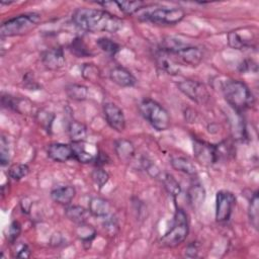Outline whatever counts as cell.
<instances>
[{"label": "cell", "instance_id": "obj_1", "mask_svg": "<svg viewBox=\"0 0 259 259\" xmlns=\"http://www.w3.org/2000/svg\"><path fill=\"white\" fill-rule=\"evenodd\" d=\"M75 25L89 32L115 33L123 26V21L116 15L102 9L78 8L72 15Z\"/></svg>", "mask_w": 259, "mask_h": 259}, {"label": "cell", "instance_id": "obj_2", "mask_svg": "<svg viewBox=\"0 0 259 259\" xmlns=\"http://www.w3.org/2000/svg\"><path fill=\"white\" fill-rule=\"evenodd\" d=\"M222 91L227 103L236 113H242L250 108L255 101L252 91L241 80L229 79L223 83Z\"/></svg>", "mask_w": 259, "mask_h": 259}, {"label": "cell", "instance_id": "obj_3", "mask_svg": "<svg viewBox=\"0 0 259 259\" xmlns=\"http://www.w3.org/2000/svg\"><path fill=\"white\" fill-rule=\"evenodd\" d=\"M160 49L168 53L177 65L196 67L203 58L202 51L198 47L184 45L172 38H169Z\"/></svg>", "mask_w": 259, "mask_h": 259}, {"label": "cell", "instance_id": "obj_4", "mask_svg": "<svg viewBox=\"0 0 259 259\" xmlns=\"http://www.w3.org/2000/svg\"><path fill=\"white\" fill-rule=\"evenodd\" d=\"M185 17V11L179 7H143L138 18L159 25H174Z\"/></svg>", "mask_w": 259, "mask_h": 259}, {"label": "cell", "instance_id": "obj_5", "mask_svg": "<svg viewBox=\"0 0 259 259\" xmlns=\"http://www.w3.org/2000/svg\"><path fill=\"white\" fill-rule=\"evenodd\" d=\"M40 22V15L35 12L24 13L2 22L0 34L2 37L23 35L34 29Z\"/></svg>", "mask_w": 259, "mask_h": 259}, {"label": "cell", "instance_id": "obj_6", "mask_svg": "<svg viewBox=\"0 0 259 259\" xmlns=\"http://www.w3.org/2000/svg\"><path fill=\"white\" fill-rule=\"evenodd\" d=\"M189 233L187 213L180 207H177L173 218L172 227L160 238L159 243L162 247L174 248L183 243Z\"/></svg>", "mask_w": 259, "mask_h": 259}, {"label": "cell", "instance_id": "obj_7", "mask_svg": "<svg viewBox=\"0 0 259 259\" xmlns=\"http://www.w3.org/2000/svg\"><path fill=\"white\" fill-rule=\"evenodd\" d=\"M139 110L142 116L158 132L166 131L170 125L168 111L157 101L146 98L139 103Z\"/></svg>", "mask_w": 259, "mask_h": 259}, {"label": "cell", "instance_id": "obj_8", "mask_svg": "<svg viewBox=\"0 0 259 259\" xmlns=\"http://www.w3.org/2000/svg\"><path fill=\"white\" fill-rule=\"evenodd\" d=\"M177 87L181 93L195 103L205 104L210 98V94L206 86L196 80H182L177 83Z\"/></svg>", "mask_w": 259, "mask_h": 259}, {"label": "cell", "instance_id": "obj_9", "mask_svg": "<svg viewBox=\"0 0 259 259\" xmlns=\"http://www.w3.org/2000/svg\"><path fill=\"white\" fill-rule=\"evenodd\" d=\"M236 205V196L229 190H220L215 195V221L226 223L231 219Z\"/></svg>", "mask_w": 259, "mask_h": 259}, {"label": "cell", "instance_id": "obj_10", "mask_svg": "<svg viewBox=\"0 0 259 259\" xmlns=\"http://www.w3.org/2000/svg\"><path fill=\"white\" fill-rule=\"evenodd\" d=\"M193 153L196 161L203 166H211L219 161L217 146L199 139H193Z\"/></svg>", "mask_w": 259, "mask_h": 259}, {"label": "cell", "instance_id": "obj_11", "mask_svg": "<svg viewBox=\"0 0 259 259\" xmlns=\"http://www.w3.org/2000/svg\"><path fill=\"white\" fill-rule=\"evenodd\" d=\"M103 115L107 124L116 132H122L125 128V116L122 109L113 102L103 104Z\"/></svg>", "mask_w": 259, "mask_h": 259}, {"label": "cell", "instance_id": "obj_12", "mask_svg": "<svg viewBox=\"0 0 259 259\" xmlns=\"http://www.w3.org/2000/svg\"><path fill=\"white\" fill-rule=\"evenodd\" d=\"M41 62L47 69L52 71L63 68L66 62L64 50L61 47H56L45 51L41 54Z\"/></svg>", "mask_w": 259, "mask_h": 259}, {"label": "cell", "instance_id": "obj_13", "mask_svg": "<svg viewBox=\"0 0 259 259\" xmlns=\"http://www.w3.org/2000/svg\"><path fill=\"white\" fill-rule=\"evenodd\" d=\"M47 154L50 159L59 163H65L73 159V151L71 145L64 143L50 144L47 149Z\"/></svg>", "mask_w": 259, "mask_h": 259}, {"label": "cell", "instance_id": "obj_14", "mask_svg": "<svg viewBox=\"0 0 259 259\" xmlns=\"http://www.w3.org/2000/svg\"><path fill=\"white\" fill-rule=\"evenodd\" d=\"M109 78L119 87H133L137 84V79L132 72L121 66L112 68L109 72Z\"/></svg>", "mask_w": 259, "mask_h": 259}, {"label": "cell", "instance_id": "obj_15", "mask_svg": "<svg viewBox=\"0 0 259 259\" xmlns=\"http://www.w3.org/2000/svg\"><path fill=\"white\" fill-rule=\"evenodd\" d=\"M76 195V189L73 185H62L55 187L51 191V198L61 204V205H69Z\"/></svg>", "mask_w": 259, "mask_h": 259}, {"label": "cell", "instance_id": "obj_16", "mask_svg": "<svg viewBox=\"0 0 259 259\" xmlns=\"http://www.w3.org/2000/svg\"><path fill=\"white\" fill-rule=\"evenodd\" d=\"M114 152L119 161L128 163L135 156L136 149L134 144L126 139H119L114 142Z\"/></svg>", "mask_w": 259, "mask_h": 259}, {"label": "cell", "instance_id": "obj_17", "mask_svg": "<svg viewBox=\"0 0 259 259\" xmlns=\"http://www.w3.org/2000/svg\"><path fill=\"white\" fill-rule=\"evenodd\" d=\"M228 38V44L231 48L235 50H244L248 48H253L256 47L254 44V38L247 36L246 33L242 34L239 32V30H232L228 33L227 35Z\"/></svg>", "mask_w": 259, "mask_h": 259}, {"label": "cell", "instance_id": "obj_18", "mask_svg": "<svg viewBox=\"0 0 259 259\" xmlns=\"http://www.w3.org/2000/svg\"><path fill=\"white\" fill-rule=\"evenodd\" d=\"M111 209V205L109 201L103 197L95 196L92 197L88 202V210L89 212L97 218H105L109 215Z\"/></svg>", "mask_w": 259, "mask_h": 259}, {"label": "cell", "instance_id": "obj_19", "mask_svg": "<svg viewBox=\"0 0 259 259\" xmlns=\"http://www.w3.org/2000/svg\"><path fill=\"white\" fill-rule=\"evenodd\" d=\"M156 62L158 67L169 75H177L179 73V65L174 62L168 53L161 49L156 54Z\"/></svg>", "mask_w": 259, "mask_h": 259}, {"label": "cell", "instance_id": "obj_20", "mask_svg": "<svg viewBox=\"0 0 259 259\" xmlns=\"http://www.w3.org/2000/svg\"><path fill=\"white\" fill-rule=\"evenodd\" d=\"M205 196H206L205 189L200 183L191 184L187 190L188 202L195 209H198L203 204L205 200Z\"/></svg>", "mask_w": 259, "mask_h": 259}, {"label": "cell", "instance_id": "obj_21", "mask_svg": "<svg viewBox=\"0 0 259 259\" xmlns=\"http://www.w3.org/2000/svg\"><path fill=\"white\" fill-rule=\"evenodd\" d=\"M73 151V159L82 164H88L95 161L96 156L87 150L85 142H76L71 143Z\"/></svg>", "mask_w": 259, "mask_h": 259}, {"label": "cell", "instance_id": "obj_22", "mask_svg": "<svg viewBox=\"0 0 259 259\" xmlns=\"http://www.w3.org/2000/svg\"><path fill=\"white\" fill-rule=\"evenodd\" d=\"M171 166L176 171H179L181 173H184L189 176H194L197 173L195 165L186 157L183 156H177L173 157L170 161Z\"/></svg>", "mask_w": 259, "mask_h": 259}, {"label": "cell", "instance_id": "obj_23", "mask_svg": "<svg viewBox=\"0 0 259 259\" xmlns=\"http://www.w3.org/2000/svg\"><path fill=\"white\" fill-rule=\"evenodd\" d=\"M159 179L161 180L165 190L174 198L176 199L177 196L180 195L181 193V186L179 184V182L176 180V178L171 175L170 173L167 172H162Z\"/></svg>", "mask_w": 259, "mask_h": 259}, {"label": "cell", "instance_id": "obj_24", "mask_svg": "<svg viewBox=\"0 0 259 259\" xmlns=\"http://www.w3.org/2000/svg\"><path fill=\"white\" fill-rule=\"evenodd\" d=\"M89 210L84 208L81 205H69L65 209V215L73 223L80 225L87 222Z\"/></svg>", "mask_w": 259, "mask_h": 259}, {"label": "cell", "instance_id": "obj_25", "mask_svg": "<svg viewBox=\"0 0 259 259\" xmlns=\"http://www.w3.org/2000/svg\"><path fill=\"white\" fill-rule=\"evenodd\" d=\"M68 135L72 143L84 142L87 137V126L77 120L70 121L68 124Z\"/></svg>", "mask_w": 259, "mask_h": 259}, {"label": "cell", "instance_id": "obj_26", "mask_svg": "<svg viewBox=\"0 0 259 259\" xmlns=\"http://www.w3.org/2000/svg\"><path fill=\"white\" fill-rule=\"evenodd\" d=\"M67 96L74 101H84L88 97V87L83 84L72 83L65 88Z\"/></svg>", "mask_w": 259, "mask_h": 259}, {"label": "cell", "instance_id": "obj_27", "mask_svg": "<svg viewBox=\"0 0 259 259\" xmlns=\"http://www.w3.org/2000/svg\"><path fill=\"white\" fill-rule=\"evenodd\" d=\"M248 218L252 227L257 230L258 229V220H259V198L258 192L255 191L249 201L248 207Z\"/></svg>", "mask_w": 259, "mask_h": 259}, {"label": "cell", "instance_id": "obj_28", "mask_svg": "<svg viewBox=\"0 0 259 259\" xmlns=\"http://www.w3.org/2000/svg\"><path fill=\"white\" fill-rule=\"evenodd\" d=\"M35 120L37 121V123L40 125L42 130L51 134L52 126L55 120V114L52 111H49L47 109H39L35 113Z\"/></svg>", "mask_w": 259, "mask_h": 259}, {"label": "cell", "instance_id": "obj_29", "mask_svg": "<svg viewBox=\"0 0 259 259\" xmlns=\"http://www.w3.org/2000/svg\"><path fill=\"white\" fill-rule=\"evenodd\" d=\"M76 234H77L78 238L83 242L84 245L88 244L90 246L91 242L93 241V239L96 236V231L92 226L87 225L86 223H83V224L78 225Z\"/></svg>", "mask_w": 259, "mask_h": 259}, {"label": "cell", "instance_id": "obj_30", "mask_svg": "<svg viewBox=\"0 0 259 259\" xmlns=\"http://www.w3.org/2000/svg\"><path fill=\"white\" fill-rule=\"evenodd\" d=\"M117 8L126 15L138 13L145 5L142 1H114Z\"/></svg>", "mask_w": 259, "mask_h": 259}, {"label": "cell", "instance_id": "obj_31", "mask_svg": "<svg viewBox=\"0 0 259 259\" xmlns=\"http://www.w3.org/2000/svg\"><path fill=\"white\" fill-rule=\"evenodd\" d=\"M69 49L72 52V54H74L78 58H86L91 56L90 50L81 37H76L74 40H72Z\"/></svg>", "mask_w": 259, "mask_h": 259}, {"label": "cell", "instance_id": "obj_32", "mask_svg": "<svg viewBox=\"0 0 259 259\" xmlns=\"http://www.w3.org/2000/svg\"><path fill=\"white\" fill-rule=\"evenodd\" d=\"M96 44L101 51H103L109 55H115L121 49L119 44H117L116 41H114L108 37H99L96 40Z\"/></svg>", "mask_w": 259, "mask_h": 259}, {"label": "cell", "instance_id": "obj_33", "mask_svg": "<svg viewBox=\"0 0 259 259\" xmlns=\"http://www.w3.org/2000/svg\"><path fill=\"white\" fill-rule=\"evenodd\" d=\"M81 75L87 81L96 82L100 78V70L96 65L92 63H86L83 64L81 68Z\"/></svg>", "mask_w": 259, "mask_h": 259}, {"label": "cell", "instance_id": "obj_34", "mask_svg": "<svg viewBox=\"0 0 259 259\" xmlns=\"http://www.w3.org/2000/svg\"><path fill=\"white\" fill-rule=\"evenodd\" d=\"M29 173V167L26 164L17 163L13 164L8 169V175L11 179L15 181H19L24 178Z\"/></svg>", "mask_w": 259, "mask_h": 259}, {"label": "cell", "instance_id": "obj_35", "mask_svg": "<svg viewBox=\"0 0 259 259\" xmlns=\"http://www.w3.org/2000/svg\"><path fill=\"white\" fill-rule=\"evenodd\" d=\"M1 102H2L3 107L9 108V109L17 111V112H20L19 108H20L21 102H22L21 99L15 97V96H12L10 94H2Z\"/></svg>", "mask_w": 259, "mask_h": 259}, {"label": "cell", "instance_id": "obj_36", "mask_svg": "<svg viewBox=\"0 0 259 259\" xmlns=\"http://www.w3.org/2000/svg\"><path fill=\"white\" fill-rule=\"evenodd\" d=\"M91 178L94 182V184L101 189L109 180V175L108 173L103 170L102 168H96L95 170H93L92 174H91Z\"/></svg>", "mask_w": 259, "mask_h": 259}, {"label": "cell", "instance_id": "obj_37", "mask_svg": "<svg viewBox=\"0 0 259 259\" xmlns=\"http://www.w3.org/2000/svg\"><path fill=\"white\" fill-rule=\"evenodd\" d=\"M142 165L143 168L145 169V171L148 173V175H150L152 178H159L162 171L159 169V167L151 160L147 159V158H143L142 159Z\"/></svg>", "mask_w": 259, "mask_h": 259}, {"label": "cell", "instance_id": "obj_38", "mask_svg": "<svg viewBox=\"0 0 259 259\" xmlns=\"http://www.w3.org/2000/svg\"><path fill=\"white\" fill-rule=\"evenodd\" d=\"M10 161V150L8 146V141L5 137H1L0 140V163L2 166L8 165Z\"/></svg>", "mask_w": 259, "mask_h": 259}, {"label": "cell", "instance_id": "obj_39", "mask_svg": "<svg viewBox=\"0 0 259 259\" xmlns=\"http://www.w3.org/2000/svg\"><path fill=\"white\" fill-rule=\"evenodd\" d=\"M21 233V225L17 221H13L7 230V241L9 244L15 243Z\"/></svg>", "mask_w": 259, "mask_h": 259}, {"label": "cell", "instance_id": "obj_40", "mask_svg": "<svg viewBox=\"0 0 259 259\" xmlns=\"http://www.w3.org/2000/svg\"><path fill=\"white\" fill-rule=\"evenodd\" d=\"M105 221L103 223V226H104V229L106 230V232L108 233V235L110 236H114L116 235V233L118 232L119 230V226H118V222L116 220L115 217L111 215V217H105Z\"/></svg>", "mask_w": 259, "mask_h": 259}, {"label": "cell", "instance_id": "obj_41", "mask_svg": "<svg viewBox=\"0 0 259 259\" xmlns=\"http://www.w3.org/2000/svg\"><path fill=\"white\" fill-rule=\"evenodd\" d=\"M240 71L241 72H249V71H254L255 73L257 72V64L256 62H254L253 60H250V59H247V60H244L243 63L240 65L239 67Z\"/></svg>", "mask_w": 259, "mask_h": 259}, {"label": "cell", "instance_id": "obj_42", "mask_svg": "<svg viewBox=\"0 0 259 259\" xmlns=\"http://www.w3.org/2000/svg\"><path fill=\"white\" fill-rule=\"evenodd\" d=\"M185 256L188 258H196L198 256V246L195 242L187 245L185 249Z\"/></svg>", "mask_w": 259, "mask_h": 259}, {"label": "cell", "instance_id": "obj_43", "mask_svg": "<svg viewBox=\"0 0 259 259\" xmlns=\"http://www.w3.org/2000/svg\"><path fill=\"white\" fill-rule=\"evenodd\" d=\"M31 255V251L27 245H22L17 253L15 254V257L17 258H28Z\"/></svg>", "mask_w": 259, "mask_h": 259}]
</instances>
